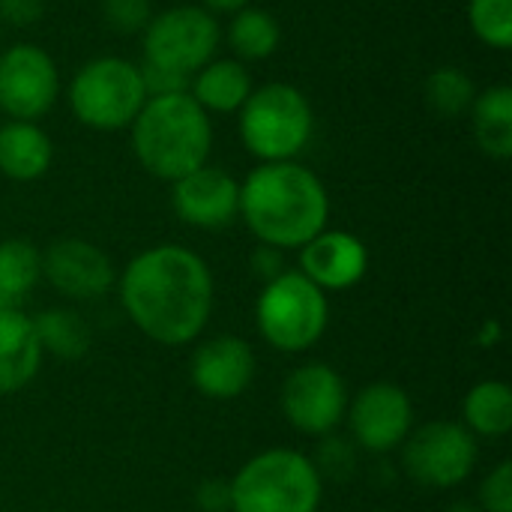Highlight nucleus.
Instances as JSON below:
<instances>
[{
    "mask_svg": "<svg viewBox=\"0 0 512 512\" xmlns=\"http://www.w3.org/2000/svg\"><path fill=\"white\" fill-rule=\"evenodd\" d=\"M477 441L459 423H426L405 438V471L426 489H456L477 465Z\"/></svg>",
    "mask_w": 512,
    "mask_h": 512,
    "instance_id": "obj_9",
    "label": "nucleus"
},
{
    "mask_svg": "<svg viewBox=\"0 0 512 512\" xmlns=\"http://www.w3.org/2000/svg\"><path fill=\"white\" fill-rule=\"evenodd\" d=\"M42 363V345L33 318L15 306H0V396L24 390Z\"/></svg>",
    "mask_w": 512,
    "mask_h": 512,
    "instance_id": "obj_17",
    "label": "nucleus"
},
{
    "mask_svg": "<svg viewBox=\"0 0 512 512\" xmlns=\"http://www.w3.org/2000/svg\"><path fill=\"white\" fill-rule=\"evenodd\" d=\"M240 216L273 249H303L327 228L330 198L324 183L294 159L258 165L240 186Z\"/></svg>",
    "mask_w": 512,
    "mask_h": 512,
    "instance_id": "obj_2",
    "label": "nucleus"
},
{
    "mask_svg": "<svg viewBox=\"0 0 512 512\" xmlns=\"http://www.w3.org/2000/svg\"><path fill=\"white\" fill-rule=\"evenodd\" d=\"M102 15L117 33H138L150 24L153 6L150 0H102Z\"/></svg>",
    "mask_w": 512,
    "mask_h": 512,
    "instance_id": "obj_27",
    "label": "nucleus"
},
{
    "mask_svg": "<svg viewBox=\"0 0 512 512\" xmlns=\"http://www.w3.org/2000/svg\"><path fill=\"white\" fill-rule=\"evenodd\" d=\"M204 6H210V9H219V12H237V9H243L249 0H201Z\"/></svg>",
    "mask_w": 512,
    "mask_h": 512,
    "instance_id": "obj_33",
    "label": "nucleus"
},
{
    "mask_svg": "<svg viewBox=\"0 0 512 512\" xmlns=\"http://www.w3.org/2000/svg\"><path fill=\"white\" fill-rule=\"evenodd\" d=\"M0 306H3V303H0Z\"/></svg>",
    "mask_w": 512,
    "mask_h": 512,
    "instance_id": "obj_36",
    "label": "nucleus"
},
{
    "mask_svg": "<svg viewBox=\"0 0 512 512\" xmlns=\"http://www.w3.org/2000/svg\"><path fill=\"white\" fill-rule=\"evenodd\" d=\"M480 501L486 512H512V465L501 462L483 483Z\"/></svg>",
    "mask_w": 512,
    "mask_h": 512,
    "instance_id": "obj_29",
    "label": "nucleus"
},
{
    "mask_svg": "<svg viewBox=\"0 0 512 512\" xmlns=\"http://www.w3.org/2000/svg\"><path fill=\"white\" fill-rule=\"evenodd\" d=\"M219 24L201 6H174L150 18L144 27V60L195 75L204 63L213 60L219 45Z\"/></svg>",
    "mask_w": 512,
    "mask_h": 512,
    "instance_id": "obj_8",
    "label": "nucleus"
},
{
    "mask_svg": "<svg viewBox=\"0 0 512 512\" xmlns=\"http://www.w3.org/2000/svg\"><path fill=\"white\" fill-rule=\"evenodd\" d=\"M60 78L54 60L36 45H9L0 54V111L36 123L57 102Z\"/></svg>",
    "mask_w": 512,
    "mask_h": 512,
    "instance_id": "obj_10",
    "label": "nucleus"
},
{
    "mask_svg": "<svg viewBox=\"0 0 512 512\" xmlns=\"http://www.w3.org/2000/svg\"><path fill=\"white\" fill-rule=\"evenodd\" d=\"M138 69H141V81H144L147 99H153V96L189 93L192 75H183V72H174V69H165V66H156V63H147V60H144V66H138Z\"/></svg>",
    "mask_w": 512,
    "mask_h": 512,
    "instance_id": "obj_28",
    "label": "nucleus"
},
{
    "mask_svg": "<svg viewBox=\"0 0 512 512\" xmlns=\"http://www.w3.org/2000/svg\"><path fill=\"white\" fill-rule=\"evenodd\" d=\"M198 504L204 512L231 510V486L225 480H207L198 486Z\"/></svg>",
    "mask_w": 512,
    "mask_h": 512,
    "instance_id": "obj_31",
    "label": "nucleus"
},
{
    "mask_svg": "<svg viewBox=\"0 0 512 512\" xmlns=\"http://www.w3.org/2000/svg\"><path fill=\"white\" fill-rule=\"evenodd\" d=\"M174 210L195 228H225L240 216V183L222 168L201 165L174 180Z\"/></svg>",
    "mask_w": 512,
    "mask_h": 512,
    "instance_id": "obj_13",
    "label": "nucleus"
},
{
    "mask_svg": "<svg viewBox=\"0 0 512 512\" xmlns=\"http://www.w3.org/2000/svg\"><path fill=\"white\" fill-rule=\"evenodd\" d=\"M255 315L261 336L273 348L285 354H300L324 336L330 306L327 294L315 282H309L297 270H285L276 279L264 282Z\"/></svg>",
    "mask_w": 512,
    "mask_h": 512,
    "instance_id": "obj_6",
    "label": "nucleus"
},
{
    "mask_svg": "<svg viewBox=\"0 0 512 512\" xmlns=\"http://www.w3.org/2000/svg\"><path fill=\"white\" fill-rule=\"evenodd\" d=\"M279 21L255 6H243L234 12V21L228 27V42L243 60H264L279 48Z\"/></svg>",
    "mask_w": 512,
    "mask_h": 512,
    "instance_id": "obj_24",
    "label": "nucleus"
},
{
    "mask_svg": "<svg viewBox=\"0 0 512 512\" xmlns=\"http://www.w3.org/2000/svg\"><path fill=\"white\" fill-rule=\"evenodd\" d=\"M33 330L42 345V354L48 351L63 360H78L90 351V327L72 309H48L36 315Z\"/></svg>",
    "mask_w": 512,
    "mask_h": 512,
    "instance_id": "obj_22",
    "label": "nucleus"
},
{
    "mask_svg": "<svg viewBox=\"0 0 512 512\" xmlns=\"http://www.w3.org/2000/svg\"><path fill=\"white\" fill-rule=\"evenodd\" d=\"M54 159L51 138L30 120H9L0 126V174L18 183L39 180Z\"/></svg>",
    "mask_w": 512,
    "mask_h": 512,
    "instance_id": "obj_18",
    "label": "nucleus"
},
{
    "mask_svg": "<svg viewBox=\"0 0 512 512\" xmlns=\"http://www.w3.org/2000/svg\"><path fill=\"white\" fill-rule=\"evenodd\" d=\"M474 135L483 153L492 159H510L512 153V90L507 84L489 87L474 96Z\"/></svg>",
    "mask_w": 512,
    "mask_h": 512,
    "instance_id": "obj_20",
    "label": "nucleus"
},
{
    "mask_svg": "<svg viewBox=\"0 0 512 512\" xmlns=\"http://www.w3.org/2000/svg\"><path fill=\"white\" fill-rule=\"evenodd\" d=\"M282 411L297 432L330 435L348 411V390L342 375L327 363L300 366L282 387Z\"/></svg>",
    "mask_w": 512,
    "mask_h": 512,
    "instance_id": "obj_11",
    "label": "nucleus"
},
{
    "mask_svg": "<svg viewBox=\"0 0 512 512\" xmlns=\"http://www.w3.org/2000/svg\"><path fill=\"white\" fill-rule=\"evenodd\" d=\"M249 93H252V78L240 60H210L189 81V96L204 111H216V114L240 111Z\"/></svg>",
    "mask_w": 512,
    "mask_h": 512,
    "instance_id": "obj_19",
    "label": "nucleus"
},
{
    "mask_svg": "<svg viewBox=\"0 0 512 512\" xmlns=\"http://www.w3.org/2000/svg\"><path fill=\"white\" fill-rule=\"evenodd\" d=\"M45 0H0V24L12 27H30L42 18Z\"/></svg>",
    "mask_w": 512,
    "mask_h": 512,
    "instance_id": "obj_30",
    "label": "nucleus"
},
{
    "mask_svg": "<svg viewBox=\"0 0 512 512\" xmlns=\"http://www.w3.org/2000/svg\"><path fill=\"white\" fill-rule=\"evenodd\" d=\"M42 276L72 300H96L114 285V267L108 255L78 237L48 246L42 255Z\"/></svg>",
    "mask_w": 512,
    "mask_h": 512,
    "instance_id": "obj_14",
    "label": "nucleus"
},
{
    "mask_svg": "<svg viewBox=\"0 0 512 512\" xmlns=\"http://www.w3.org/2000/svg\"><path fill=\"white\" fill-rule=\"evenodd\" d=\"M252 270L264 279V282H270V279H276L279 273H285V264H282V249H273V246H261L255 255H252Z\"/></svg>",
    "mask_w": 512,
    "mask_h": 512,
    "instance_id": "obj_32",
    "label": "nucleus"
},
{
    "mask_svg": "<svg viewBox=\"0 0 512 512\" xmlns=\"http://www.w3.org/2000/svg\"><path fill=\"white\" fill-rule=\"evenodd\" d=\"M189 375L198 393L228 402L249 390L255 378V354L240 336H216L192 354Z\"/></svg>",
    "mask_w": 512,
    "mask_h": 512,
    "instance_id": "obj_15",
    "label": "nucleus"
},
{
    "mask_svg": "<svg viewBox=\"0 0 512 512\" xmlns=\"http://www.w3.org/2000/svg\"><path fill=\"white\" fill-rule=\"evenodd\" d=\"M465 423L471 435L504 438L512 429V390L504 381H480L465 396Z\"/></svg>",
    "mask_w": 512,
    "mask_h": 512,
    "instance_id": "obj_21",
    "label": "nucleus"
},
{
    "mask_svg": "<svg viewBox=\"0 0 512 512\" xmlns=\"http://www.w3.org/2000/svg\"><path fill=\"white\" fill-rule=\"evenodd\" d=\"M447 512H477L471 504H456V507H450Z\"/></svg>",
    "mask_w": 512,
    "mask_h": 512,
    "instance_id": "obj_34",
    "label": "nucleus"
},
{
    "mask_svg": "<svg viewBox=\"0 0 512 512\" xmlns=\"http://www.w3.org/2000/svg\"><path fill=\"white\" fill-rule=\"evenodd\" d=\"M132 147L153 177L174 183L207 165L213 126L207 111L189 93L153 96L132 120Z\"/></svg>",
    "mask_w": 512,
    "mask_h": 512,
    "instance_id": "obj_3",
    "label": "nucleus"
},
{
    "mask_svg": "<svg viewBox=\"0 0 512 512\" xmlns=\"http://www.w3.org/2000/svg\"><path fill=\"white\" fill-rule=\"evenodd\" d=\"M468 18L480 42L498 51L512 45V0H471Z\"/></svg>",
    "mask_w": 512,
    "mask_h": 512,
    "instance_id": "obj_26",
    "label": "nucleus"
},
{
    "mask_svg": "<svg viewBox=\"0 0 512 512\" xmlns=\"http://www.w3.org/2000/svg\"><path fill=\"white\" fill-rule=\"evenodd\" d=\"M240 138L261 162H288L312 138V105L291 84H264L243 102Z\"/></svg>",
    "mask_w": 512,
    "mask_h": 512,
    "instance_id": "obj_5",
    "label": "nucleus"
},
{
    "mask_svg": "<svg viewBox=\"0 0 512 512\" xmlns=\"http://www.w3.org/2000/svg\"><path fill=\"white\" fill-rule=\"evenodd\" d=\"M231 486V512H318L321 474L294 450H267L249 459Z\"/></svg>",
    "mask_w": 512,
    "mask_h": 512,
    "instance_id": "obj_4",
    "label": "nucleus"
},
{
    "mask_svg": "<svg viewBox=\"0 0 512 512\" xmlns=\"http://www.w3.org/2000/svg\"><path fill=\"white\" fill-rule=\"evenodd\" d=\"M348 423L354 441L369 453H390L411 435L414 408L402 387L396 384H369L357 393L348 408Z\"/></svg>",
    "mask_w": 512,
    "mask_h": 512,
    "instance_id": "obj_12",
    "label": "nucleus"
},
{
    "mask_svg": "<svg viewBox=\"0 0 512 512\" xmlns=\"http://www.w3.org/2000/svg\"><path fill=\"white\" fill-rule=\"evenodd\" d=\"M120 300L135 327L159 345H186L210 321L213 276L186 246H153L129 261Z\"/></svg>",
    "mask_w": 512,
    "mask_h": 512,
    "instance_id": "obj_1",
    "label": "nucleus"
},
{
    "mask_svg": "<svg viewBox=\"0 0 512 512\" xmlns=\"http://www.w3.org/2000/svg\"><path fill=\"white\" fill-rule=\"evenodd\" d=\"M0 36H3V24H0Z\"/></svg>",
    "mask_w": 512,
    "mask_h": 512,
    "instance_id": "obj_35",
    "label": "nucleus"
},
{
    "mask_svg": "<svg viewBox=\"0 0 512 512\" xmlns=\"http://www.w3.org/2000/svg\"><path fill=\"white\" fill-rule=\"evenodd\" d=\"M147 102L141 69L123 57H96L84 63L69 84L72 114L102 132L132 126Z\"/></svg>",
    "mask_w": 512,
    "mask_h": 512,
    "instance_id": "obj_7",
    "label": "nucleus"
},
{
    "mask_svg": "<svg viewBox=\"0 0 512 512\" xmlns=\"http://www.w3.org/2000/svg\"><path fill=\"white\" fill-rule=\"evenodd\" d=\"M42 276V255L27 240L0 243V303H21Z\"/></svg>",
    "mask_w": 512,
    "mask_h": 512,
    "instance_id": "obj_23",
    "label": "nucleus"
},
{
    "mask_svg": "<svg viewBox=\"0 0 512 512\" xmlns=\"http://www.w3.org/2000/svg\"><path fill=\"white\" fill-rule=\"evenodd\" d=\"M300 273L315 282L321 291H345L354 288L369 270L366 246L345 231H321L303 246Z\"/></svg>",
    "mask_w": 512,
    "mask_h": 512,
    "instance_id": "obj_16",
    "label": "nucleus"
},
{
    "mask_svg": "<svg viewBox=\"0 0 512 512\" xmlns=\"http://www.w3.org/2000/svg\"><path fill=\"white\" fill-rule=\"evenodd\" d=\"M474 96H477L474 81L462 69H456V66H441L426 81V102H429V108L438 117H447V120L465 114L474 105Z\"/></svg>",
    "mask_w": 512,
    "mask_h": 512,
    "instance_id": "obj_25",
    "label": "nucleus"
}]
</instances>
